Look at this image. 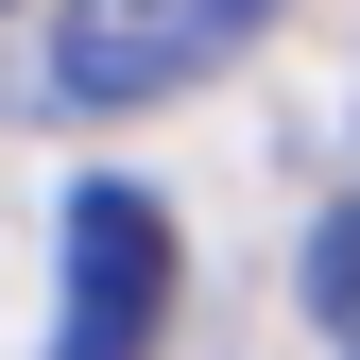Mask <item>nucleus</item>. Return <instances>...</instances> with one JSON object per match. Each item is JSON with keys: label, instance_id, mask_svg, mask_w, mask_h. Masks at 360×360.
Instances as JSON below:
<instances>
[{"label": "nucleus", "instance_id": "obj_1", "mask_svg": "<svg viewBox=\"0 0 360 360\" xmlns=\"http://www.w3.org/2000/svg\"><path fill=\"white\" fill-rule=\"evenodd\" d=\"M275 0H69L52 18V103H172L206 86Z\"/></svg>", "mask_w": 360, "mask_h": 360}, {"label": "nucleus", "instance_id": "obj_3", "mask_svg": "<svg viewBox=\"0 0 360 360\" xmlns=\"http://www.w3.org/2000/svg\"><path fill=\"white\" fill-rule=\"evenodd\" d=\"M309 326L360 360V206H326V223H309Z\"/></svg>", "mask_w": 360, "mask_h": 360}, {"label": "nucleus", "instance_id": "obj_2", "mask_svg": "<svg viewBox=\"0 0 360 360\" xmlns=\"http://www.w3.org/2000/svg\"><path fill=\"white\" fill-rule=\"evenodd\" d=\"M172 326V206L155 189H69V309H52V360H155Z\"/></svg>", "mask_w": 360, "mask_h": 360}]
</instances>
